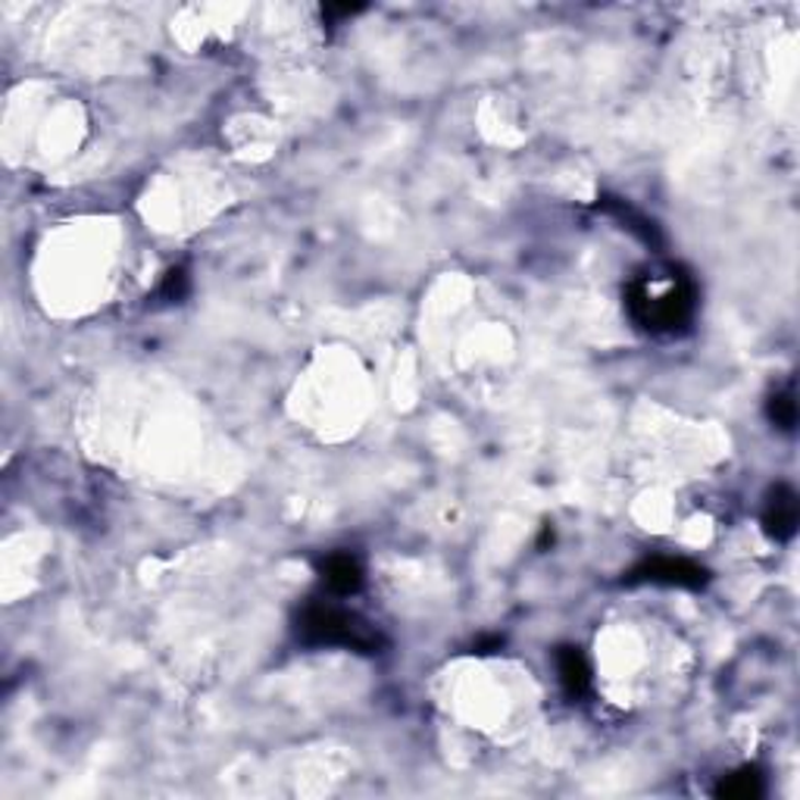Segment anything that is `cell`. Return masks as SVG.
<instances>
[{
    "instance_id": "9",
    "label": "cell",
    "mask_w": 800,
    "mask_h": 800,
    "mask_svg": "<svg viewBox=\"0 0 800 800\" xmlns=\"http://www.w3.org/2000/svg\"><path fill=\"white\" fill-rule=\"evenodd\" d=\"M163 301H182L185 294H188V276L182 273V269H173V273H166V279L160 285V291H156Z\"/></svg>"
},
{
    "instance_id": "6",
    "label": "cell",
    "mask_w": 800,
    "mask_h": 800,
    "mask_svg": "<svg viewBox=\"0 0 800 800\" xmlns=\"http://www.w3.org/2000/svg\"><path fill=\"white\" fill-rule=\"evenodd\" d=\"M554 660H557V675H560L563 692L569 694V697L588 694V688H591V663H588V657H584L582 650L566 645V648L557 650Z\"/></svg>"
},
{
    "instance_id": "2",
    "label": "cell",
    "mask_w": 800,
    "mask_h": 800,
    "mask_svg": "<svg viewBox=\"0 0 800 800\" xmlns=\"http://www.w3.org/2000/svg\"><path fill=\"white\" fill-rule=\"evenodd\" d=\"M298 638L313 648H347L357 653H382L385 635L363 616L328 601H310L298 613Z\"/></svg>"
},
{
    "instance_id": "8",
    "label": "cell",
    "mask_w": 800,
    "mask_h": 800,
    "mask_svg": "<svg viewBox=\"0 0 800 800\" xmlns=\"http://www.w3.org/2000/svg\"><path fill=\"white\" fill-rule=\"evenodd\" d=\"M769 419L779 426L781 432H795V426H798V401H795L791 391H781V394L769 397Z\"/></svg>"
},
{
    "instance_id": "4",
    "label": "cell",
    "mask_w": 800,
    "mask_h": 800,
    "mask_svg": "<svg viewBox=\"0 0 800 800\" xmlns=\"http://www.w3.org/2000/svg\"><path fill=\"white\" fill-rule=\"evenodd\" d=\"M800 503L798 491L791 485H776L769 488L766 503H763V529L766 535L776 541H791L798 532Z\"/></svg>"
},
{
    "instance_id": "5",
    "label": "cell",
    "mask_w": 800,
    "mask_h": 800,
    "mask_svg": "<svg viewBox=\"0 0 800 800\" xmlns=\"http://www.w3.org/2000/svg\"><path fill=\"white\" fill-rule=\"evenodd\" d=\"M320 576L323 582L335 591V594H357L363 588V566L353 554L347 550H335L320 563Z\"/></svg>"
},
{
    "instance_id": "1",
    "label": "cell",
    "mask_w": 800,
    "mask_h": 800,
    "mask_svg": "<svg viewBox=\"0 0 800 800\" xmlns=\"http://www.w3.org/2000/svg\"><path fill=\"white\" fill-rule=\"evenodd\" d=\"M694 285L679 269H648L628 281L626 306L635 325L650 335H675L694 316Z\"/></svg>"
},
{
    "instance_id": "3",
    "label": "cell",
    "mask_w": 800,
    "mask_h": 800,
    "mask_svg": "<svg viewBox=\"0 0 800 800\" xmlns=\"http://www.w3.org/2000/svg\"><path fill=\"white\" fill-rule=\"evenodd\" d=\"M628 584H670V588H700L707 582V569L685 557H650L641 560L626 576Z\"/></svg>"
},
{
    "instance_id": "7",
    "label": "cell",
    "mask_w": 800,
    "mask_h": 800,
    "mask_svg": "<svg viewBox=\"0 0 800 800\" xmlns=\"http://www.w3.org/2000/svg\"><path fill=\"white\" fill-rule=\"evenodd\" d=\"M716 795L729 800H757L763 795V776H760L757 769L732 773L729 779H722V785L716 788Z\"/></svg>"
}]
</instances>
